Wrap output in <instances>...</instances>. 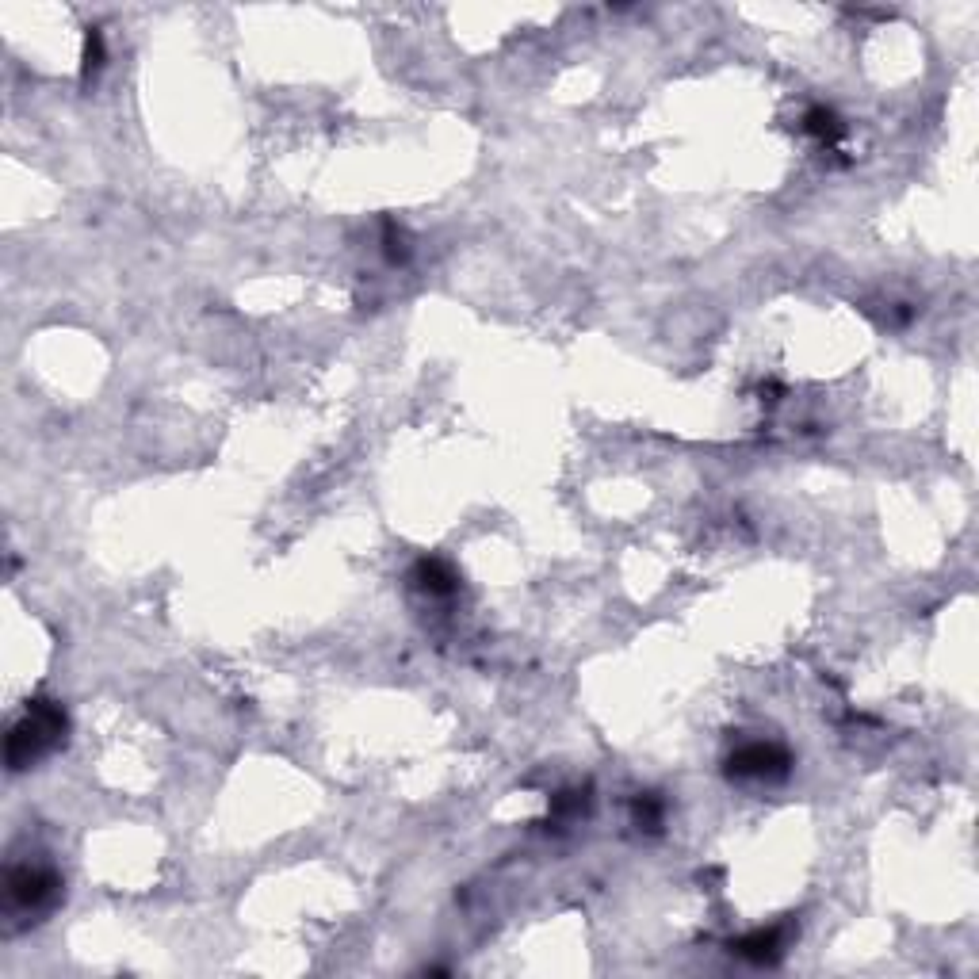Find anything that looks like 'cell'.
<instances>
[{
    "instance_id": "cell-8",
    "label": "cell",
    "mask_w": 979,
    "mask_h": 979,
    "mask_svg": "<svg viewBox=\"0 0 979 979\" xmlns=\"http://www.w3.org/2000/svg\"><path fill=\"white\" fill-rule=\"evenodd\" d=\"M631 811H635V823H639V827L658 830V823H662V800H658V796H651V792H647V796H639Z\"/></svg>"
},
{
    "instance_id": "cell-2",
    "label": "cell",
    "mask_w": 979,
    "mask_h": 979,
    "mask_svg": "<svg viewBox=\"0 0 979 979\" xmlns=\"http://www.w3.org/2000/svg\"><path fill=\"white\" fill-rule=\"evenodd\" d=\"M788 765H792V758L784 754L781 746H773V742H746V746H739L731 754L727 773L739 777V781H781L784 773H788Z\"/></svg>"
},
{
    "instance_id": "cell-7",
    "label": "cell",
    "mask_w": 979,
    "mask_h": 979,
    "mask_svg": "<svg viewBox=\"0 0 979 979\" xmlns=\"http://www.w3.org/2000/svg\"><path fill=\"white\" fill-rule=\"evenodd\" d=\"M586 792H563V796H555V804H551V819L555 823H574V819H582L586 815Z\"/></svg>"
},
{
    "instance_id": "cell-9",
    "label": "cell",
    "mask_w": 979,
    "mask_h": 979,
    "mask_svg": "<svg viewBox=\"0 0 979 979\" xmlns=\"http://www.w3.org/2000/svg\"><path fill=\"white\" fill-rule=\"evenodd\" d=\"M100 62H104V43H100V31H92L85 50V69L92 73V69H100Z\"/></svg>"
},
{
    "instance_id": "cell-5",
    "label": "cell",
    "mask_w": 979,
    "mask_h": 979,
    "mask_svg": "<svg viewBox=\"0 0 979 979\" xmlns=\"http://www.w3.org/2000/svg\"><path fill=\"white\" fill-rule=\"evenodd\" d=\"M781 945H784L781 930H754V934L742 937L735 949H739V957L754 960V964H773V960L781 957Z\"/></svg>"
},
{
    "instance_id": "cell-4",
    "label": "cell",
    "mask_w": 979,
    "mask_h": 979,
    "mask_svg": "<svg viewBox=\"0 0 979 979\" xmlns=\"http://www.w3.org/2000/svg\"><path fill=\"white\" fill-rule=\"evenodd\" d=\"M414 582L417 589H425L429 597H448L459 589V574L444 559H421L414 566Z\"/></svg>"
},
{
    "instance_id": "cell-6",
    "label": "cell",
    "mask_w": 979,
    "mask_h": 979,
    "mask_svg": "<svg viewBox=\"0 0 979 979\" xmlns=\"http://www.w3.org/2000/svg\"><path fill=\"white\" fill-rule=\"evenodd\" d=\"M807 131L815 134L823 146H830V142H838V138H842V131H846V127H842V119H838L830 108H811V111H807Z\"/></svg>"
},
{
    "instance_id": "cell-1",
    "label": "cell",
    "mask_w": 979,
    "mask_h": 979,
    "mask_svg": "<svg viewBox=\"0 0 979 979\" xmlns=\"http://www.w3.org/2000/svg\"><path fill=\"white\" fill-rule=\"evenodd\" d=\"M62 739H66V712L50 700H35L27 708V716L8 735V762H12V769H23L35 758L50 754Z\"/></svg>"
},
{
    "instance_id": "cell-3",
    "label": "cell",
    "mask_w": 979,
    "mask_h": 979,
    "mask_svg": "<svg viewBox=\"0 0 979 979\" xmlns=\"http://www.w3.org/2000/svg\"><path fill=\"white\" fill-rule=\"evenodd\" d=\"M58 888H62V880H58L50 869H31V865H23V869L8 872V899H12L16 907H27V911H39V907H46V903H54Z\"/></svg>"
}]
</instances>
